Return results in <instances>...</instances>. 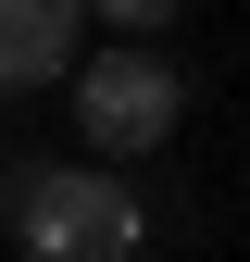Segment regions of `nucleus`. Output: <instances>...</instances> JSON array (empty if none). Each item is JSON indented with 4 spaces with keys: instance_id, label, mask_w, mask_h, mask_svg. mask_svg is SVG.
Returning <instances> with one entry per match:
<instances>
[{
    "instance_id": "obj_4",
    "label": "nucleus",
    "mask_w": 250,
    "mask_h": 262,
    "mask_svg": "<svg viewBox=\"0 0 250 262\" xmlns=\"http://www.w3.org/2000/svg\"><path fill=\"white\" fill-rule=\"evenodd\" d=\"M88 13H100V25H113V38H163V25L187 13V0H88Z\"/></svg>"
},
{
    "instance_id": "obj_2",
    "label": "nucleus",
    "mask_w": 250,
    "mask_h": 262,
    "mask_svg": "<svg viewBox=\"0 0 250 262\" xmlns=\"http://www.w3.org/2000/svg\"><path fill=\"white\" fill-rule=\"evenodd\" d=\"M75 125H88V150H100V162L175 150V125H187V62H175L163 38L88 50V62H75Z\"/></svg>"
},
{
    "instance_id": "obj_3",
    "label": "nucleus",
    "mask_w": 250,
    "mask_h": 262,
    "mask_svg": "<svg viewBox=\"0 0 250 262\" xmlns=\"http://www.w3.org/2000/svg\"><path fill=\"white\" fill-rule=\"evenodd\" d=\"M75 25H88V0H0V88H62L75 75Z\"/></svg>"
},
{
    "instance_id": "obj_5",
    "label": "nucleus",
    "mask_w": 250,
    "mask_h": 262,
    "mask_svg": "<svg viewBox=\"0 0 250 262\" xmlns=\"http://www.w3.org/2000/svg\"><path fill=\"white\" fill-rule=\"evenodd\" d=\"M0 113H13V88H0Z\"/></svg>"
},
{
    "instance_id": "obj_1",
    "label": "nucleus",
    "mask_w": 250,
    "mask_h": 262,
    "mask_svg": "<svg viewBox=\"0 0 250 262\" xmlns=\"http://www.w3.org/2000/svg\"><path fill=\"white\" fill-rule=\"evenodd\" d=\"M0 212H13L25 262H138L150 212L113 162H0Z\"/></svg>"
}]
</instances>
